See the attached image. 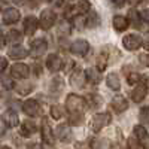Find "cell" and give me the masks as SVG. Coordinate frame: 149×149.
I'll return each mask as SVG.
<instances>
[{
    "instance_id": "cell-27",
    "label": "cell",
    "mask_w": 149,
    "mask_h": 149,
    "mask_svg": "<svg viewBox=\"0 0 149 149\" xmlns=\"http://www.w3.org/2000/svg\"><path fill=\"white\" fill-rule=\"evenodd\" d=\"M91 10V3L86 2V0H79V3L76 5V12L79 15H84V14H88Z\"/></svg>"
},
{
    "instance_id": "cell-28",
    "label": "cell",
    "mask_w": 149,
    "mask_h": 149,
    "mask_svg": "<svg viewBox=\"0 0 149 149\" xmlns=\"http://www.w3.org/2000/svg\"><path fill=\"white\" fill-rule=\"evenodd\" d=\"M31 90H33V85L30 82H22V84L17 85V93L19 95H27L29 93H31Z\"/></svg>"
},
{
    "instance_id": "cell-23",
    "label": "cell",
    "mask_w": 149,
    "mask_h": 149,
    "mask_svg": "<svg viewBox=\"0 0 149 149\" xmlns=\"http://www.w3.org/2000/svg\"><path fill=\"white\" fill-rule=\"evenodd\" d=\"M84 73H85V79L90 81L93 85H97L98 82H100V79H102V78H100V73H98L95 69H91V67H90V69H86Z\"/></svg>"
},
{
    "instance_id": "cell-9",
    "label": "cell",
    "mask_w": 149,
    "mask_h": 149,
    "mask_svg": "<svg viewBox=\"0 0 149 149\" xmlns=\"http://www.w3.org/2000/svg\"><path fill=\"white\" fill-rule=\"evenodd\" d=\"M85 82H86V79H85L84 70L76 67V69L72 72V74H70V85L74 86V88H84Z\"/></svg>"
},
{
    "instance_id": "cell-25",
    "label": "cell",
    "mask_w": 149,
    "mask_h": 149,
    "mask_svg": "<svg viewBox=\"0 0 149 149\" xmlns=\"http://www.w3.org/2000/svg\"><path fill=\"white\" fill-rule=\"evenodd\" d=\"M85 103H86V107L91 106V107L94 109V107H97V106H100L102 98H100V95H97V94H88V97L85 98Z\"/></svg>"
},
{
    "instance_id": "cell-35",
    "label": "cell",
    "mask_w": 149,
    "mask_h": 149,
    "mask_svg": "<svg viewBox=\"0 0 149 149\" xmlns=\"http://www.w3.org/2000/svg\"><path fill=\"white\" fill-rule=\"evenodd\" d=\"M2 84L6 90L14 88V81H12V76H9V74H2Z\"/></svg>"
},
{
    "instance_id": "cell-37",
    "label": "cell",
    "mask_w": 149,
    "mask_h": 149,
    "mask_svg": "<svg viewBox=\"0 0 149 149\" xmlns=\"http://www.w3.org/2000/svg\"><path fill=\"white\" fill-rule=\"evenodd\" d=\"M130 18L134 24V27L136 29H140V18H139V12H136V10H130Z\"/></svg>"
},
{
    "instance_id": "cell-24",
    "label": "cell",
    "mask_w": 149,
    "mask_h": 149,
    "mask_svg": "<svg viewBox=\"0 0 149 149\" xmlns=\"http://www.w3.org/2000/svg\"><path fill=\"white\" fill-rule=\"evenodd\" d=\"M91 148L93 149H110V142L107 139H94L91 140Z\"/></svg>"
},
{
    "instance_id": "cell-11",
    "label": "cell",
    "mask_w": 149,
    "mask_h": 149,
    "mask_svg": "<svg viewBox=\"0 0 149 149\" xmlns=\"http://www.w3.org/2000/svg\"><path fill=\"white\" fill-rule=\"evenodd\" d=\"M146 93H148V85H146V79H143L142 82L137 84V86L131 91V98L134 103H140L143 98L146 97Z\"/></svg>"
},
{
    "instance_id": "cell-7",
    "label": "cell",
    "mask_w": 149,
    "mask_h": 149,
    "mask_svg": "<svg viewBox=\"0 0 149 149\" xmlns=\"http://www.w3.org/2000/svg\"><path fill=\"white\" fill-rule=\"evenodd\" d=\"M122 45L125 46L127 51H136L142 46V37L137 34H127L122 39Z\"/></svg>"
},
{
    "instance_id": "cell-41",
    "label": "cell",
    "mask_w": 149,
    "mask_h": 149,
    "mask_svg": "<svg viewBox=\"0 0 149 149\" xmlns=\"http://www.w3.org/2000/svg\"><path fill=\"white\" fill-rule=\"evenodd\" d=\"M6 131H8L6 124L3 122V119H0V137H3V136L6 134Z\"/></svg>"
},
{
    "instance_id": "cell-32",
    "label": "cell",
    "mask_w": 149,
    "mask_h": 149,
    "mask_svg": "<svg viewBox=\"0 0 149 149\" xmlns=\"http://www.w3.org/2000/svg\"><path fill=\"white\" fill-rule=\"evenodd\" d=\"M69 124L70 125H82L84 124V115L82 113H70Z\"/></svg>"
},
{
    "instance_id": "cell-15",
    "label": "cell",
    "mask_w": 149,
    "mask_h": 149,
    "mask_svg": "<svg viewBox=\"0 0 149 149\" xmlns=\"http://www.w3.org/2000/svg\"><path fill=\"white\" fill-rule=\"evenodd\" d=\"M37 26H39V22H37V18L30 15L24 19V33L26 36H33L37 30Z\"/></svg>"
},
{
    "instance_id": "cell-10",
    "label": "cell",
    "mask_w": 149,
    "mask_h": 149,
    "mask_svg": "<svg viewBox=\"0 0 149 149\" xmlns=\"http://www.w3.org/2000/svg\"><path fill=\"white\" fill-rule=\"evenodd\" d=\"M42 140H43V143H46V145H49V146H52L54 143H55V136H54V133H52V128H51V125H49V122L43 118V121H42Z\"/></svg>"
},
{
    "instance_id": "cell-18",
    "label": "cell",
    "mask_w": 149,
    "mask_h": 149,
    "mask_svg": "<svg viewBox=\"0 0 149 149\" xmlns=\"http://www.w3.org/2000/svg\"><path fill=\"white\" fill-rule=\"evenodd\" d=\"M8 55L9 58L12 60H22V58H26L29 55V51L24 46H19V45H15V46H12L9 51H8Z\"/></svg>"
},
{
    "instance_id": "cell-45",
    "label": "cell",
    "mask_w": 149,
    "mask_h": 149,
    "mask_svg": "<svg viewBox=\"0 0 149 149\" xmlns=\"http://www.w3.org/2000/svg\"><path fill=\"white\" fill-rule=\"evenodd\" d=\"M5 43H6V37H5V34L2 31H0V49L5 48Z\"/></svg>"
},
{
    "instance_id": "cell-43",
    "label": "cell",
    "mask_w": 149,
    "mask_h": 149,
    "mask_svg": "<svg viewBox=\"0 0 149 149\" xmlns=\"http://www.w3.org/2000/svg\"><path fill=\"white\" fill-rule=\"evenodd\" d=\"M139 60H140V63H142L143 66L148 67V64H149V61H148V54H140V55H139Z\"/></svg>"
},
{
    "instance_id": "cell-6",
    "label": "cell",
    "mask_w": 149,
    "mask_h": 149,
    "mask_svg": "<svg viewBox=\"0 0 149 149\" xmlns=\"http://www.w3.org/2000/svg\"><path fill=\"white\" fill-rule=\"evenodd\" d=\"M88 51H90V43L86 40H84V39L74 40L70 46V52L78 55V57H85L86 54H88Z\"/></svg>"
},
{
    "instance_id": "cell-39",
    "label": "cell",
    "mask_w": 149,
    "mask_h": 149,
    "mask_svg": "<svg viewBox=\"0 0 149 149\" xmlns=\"http://www.w3.org/2000/svg\"><path fill=\"white\" fill-rule=\"evenodd\" d=\"M140 121H142L143 124L148 122V107H146V106L140 109Z\"/></svg>"
},
{
    "instance_id": "cell-1",
    "label": "cell",
    "mask_w": 149,
    "mask_h": 149,
    "mask_svg": "<svg viewBox=\"0 0 149 149\" xmlns=\"http://www.w3.org/2000/svg\"><path fill=\"white\" fill-rule=\"evenodd\" d=\"M66 107L70 113H84L86 109L85 98H82L76 94H69L66 98Z\"/></svg>"
},
{
    "instance_id": "cell-30",
    "label": "cell",
    "mask_w": 149,
    "mask_h": 149,
    "mask_svg": "<svg viewBox=\"0 0 149 149\" xmlns=\"http://www.w3.org/2000/svg\"><path fill=\"white\" fill-rule=\"evenodd\" d=\"M64 88V82H63V79H61V78H55V79H52V82H51V91L52 93H60L61 90H63Z\"/></svg>"
},
{
    "instance_id": "cell-8",
    "label": "cell",
    "mask_w": 149,
    "mask_h": 149,
    "mask_svg": "<svg viewBox=\"0 0 149 149\" xmlns=\"http://www.w3.org/2000/svg\"><path fill=\"white\" fill-rule=\"evenodd\" d=\"M10 76L18 79H26L30 76V67L24 63H15L10 67Z\"/></svg>"
},
{
    "instance_id": "cell-19",
    "label": "cell",
    "mask_w": 149,
    "mask_h": 149,
    "mask_svg": "<svg viewBox=\"0 0 149 149\" xmlns=\"http://www.w3.org/2000/svg\"><path fill=\"white\" fill-rule=\"evenodd\" d=\"M112 22H113V29L116 31H125L130 26L128 18H125L124 15H115L113 19H112Z\"/></svg>"
},
{
    "instance_id": "cell-46",
    "label": "cell",
    "mask_w": 149,
    "mask_h": 149,
    "mask_svg": "<svg viewBox=\"0 0 149 149\" xmlns=\"http://www.w3.org/2000/svg\"><path fill=\"white\" fill-rule=\"evenodd\" d=\"M2 149H10V148H8V146H5V148H2Z\"/></svg>"
},
{
    "instance_id": "cell-21",
    "label": "cell",
    "mask_w": 149,
    "mask_h": 149,
    "mask_svg": "<svg viewBox=\"0 0 149 149\" xmlns=\"http://www.w3.org/2000/svg\"><path fill=\"white\" fill-rule=\"evenodd\" d=\"M57 137L61 140V142H69L72 139V131L67 125L61 124V125L57 127Z\"/></svg>"
},
{
    "instance_id": "cell-2",
    "label": "cell",
    "mask_w": 149,
    "mask_h": 149,
    "mask_svg": "<svg viewBox=\"0 0 149 149\" xmlns=\"http://www.w3.org/2000/svg\"><path fill=\"white\" fill-rule=\"evenodd\" d=\"M110 124V113L107 112H102V113H95L91 119V130L94 133L102 131L104 127H107Z\"/></svg>"
},
{
    "instance_id": "cell-40",
    "label": "cell",
    "mask_w": 149,
    "mask_h": 149,
    "mask_svg": "<svg viewBox=\"0 0 149 149\" xmlns=\"http://www.w3.org/2000/svg\"><path fill=\"white\" fill-rule=\"evenodd\" d=\"M128 148H130V149H139L140 146H139L137 140H136L134 137H130V139H128Z\"/></svg>"
},
{
    "instance_id": "cell-44",
    "label": "cell",
    "mask_w": 149,
    "mask_h": 149,
    "mask_svg": "<svg viewBox=\"0 0 149 149\" xmlns=\"http://www.w3.org/2000/svg\"><path fill=\"white\" fill-rule=\"evenodd\" d=\"M27 149H43V146L40 145V143H29L27 145Z\"/></svg>"
},
{
    "instance_id": "cell-4",
    "label": "cell",
    "mask_w": 149,
    "mask_h": 149,
    "mask_svg": "<svg viewBox=\"0 0 149 149\" xmlns=\"http://www.w3.org/2000/svg\"><path fill=\"white\" fill-rule=\"evenodd\" d=\"M22 110L24 113H26L27 116H39L42 115V109H40V104L37 103V100H34V98H29V100H26L22 103Z\"/></svg>"
},
{
    "instance_id": "cell-12",
    "label": "cell",
    "mask_w": 149,
    "mask_h": 149,
    "mask_svg": "<svg viewBox=\"0 0 149 149\" xmlns=\"http://www.w3.org/2000/svg\"><path fill=\"white\" fill-rule=\"evenodd\" d=\"M61 66H63V63H61V58L57 55V54H49L48 58H46V69L49 72H52V73H57Z\"/></svg>"
},
{
    "instance_id": "cell-22",
    "label": "cell",
    "mask_w": 149,
    "mask_h": 149,
    "mask_svg": "<svg viewBox=\"0 0 149 149\" xmlns=\"http://www.w3.org/2000/svg\"><path fill=\"white\" fill-rule=\"evenodd\" d=\"M106 84L113 91H119V88H121V81H119V76L116 73H109L106 78Z\"/></svg>"
},
{
    "instance_id": "cell-34",
    "label": "cell",
    "mask_w": 149,
    "mask_h": 149,
    "mask_svg": "<svg viewBox=\"0 0 149 149\" xmlns=\"http://www.w3.org/2000/svg\"><path fill=\"white\" fill-rule=\"evenodd\" d=\"M51 116L54 119H60L61 116H63V107H61L60 104H54L51 107Z\"/></svg>"
},
{
    "instance_id": "cell-17",
    "label": "cell",
    "mask_w": 149,
    "mask_h": 149,
    "mask_svg": "<svg viewBox=\"0 0 149 149\" xmlns=\"http://www.w3.org/2000/svg\"><path fill=\"white\" fill-rule=\"evenodd\" d=\"M110 106H112V109H113L116 113H121V112L128 109V102H127V98L124 95H116L113 100H112Z\"/></svg>"
},
{
    "instance_id": "cell-31",
    "label": "cell",
    "mask_w": 149,
    "mask_h": 149,
    "mask_svg": "<svg viewBox=\"0 0 149 149\" xmlns=\"http://www.w3.org/2000/svg\"><path fill=\"white\" fill-rule=\"evenodd\" d=\"M21 39H22V36L18 30H10L8 33V42H10V43H19Z\"/></svg>"
},
{
    "instance_id": "cell-5",
    "label": "cell",
    "mask_w": 149,
    "mask_h": 149,
    "mask_svg": "<svg viewBox=\"0 0 149 149\" xmlns=\"http://www.w3.org/2000/svg\"><path fill=\"white\" fill-rule=\"evenodd\" d=\"M30 46H31V57L34 58H39L42 57L45 52H46V49H48V42L45 39H42V37H39V39H33L30 42Z\"/></svg>"
},
{
    "instance_id": "cell-14",
    "label": "cell",
    "mask_w": 149,
    "mask_h": 149,
    "mask_svg": "<svg viewBox=\"0 0 149 149\" xmlns=\"http://www.w3.org/2000/svg\"><path fill=\"white\" fill-rule=\"evenodd\" d=\"M21 17V12L17 8H8L3 12V22L5 24H15Z\"/></svg>"
},
{
    "instance_id": "cell-20",
    "label": "cell",
    "mask_w": 149,
    "mask_h": 149,
    "mask_svg": "<svg viewBox=\"0 0 149 149\" xmlns=\"http://www.w3.org/2000/svg\"><path fill=\"white\" fill-rule=\"evenodd\" d=\"M2 119L6 124V127H17L18 124H19L18 115H17V112H14V110H6L5 113H3V118Z\"/></svg>"
},
{
    "instance_id": "cell-16",
    "label": "cell",
    "mask_w": 149,
    "mask_h": 149,
    "mask_svg": "<svg viewBox=\"0 0 149 149\" xmlns=\"http://www.w3.org/2000/svg\"><path fill=\"white\" fill-rule=\"evenodd\" d=\"M36 131H37V127H36L34 121H31V119H26V121L21 124L19 134L24 136V137H30V136H33Z\"/></svg>"
},
{
    "instance_id": "cell-36",
    "label": "cell",
    "mask_w": 149,
    "mask_h": 149,
    "mask_svg": "<svg viewBox=\"0 0 149 149\" xmlns=\"http://www.w3.org/2000/svg\"><path fill=\"white\" fill-rule=\"evenodd\" d=\"M70 33V24H67L66 21H63L58 26V34L60 36H67Z\"/></svg>"
},
{
    "instance_id": "cell-38",
    "label": "cell",
    "mask_w": 149,
    "mask_h": 149,
    "mask_svg": "<svg viewBox=\"0 0 149 149\" xmlns=\"http://www.w3.org/2000/svg\"><path fill=\"white\" fill-rule=\"evenodd\" d=\"M72 22H73V26L76 27V29H84L85 18H84V17H74V18L72 19Z\"/></svg>"
},
{
    "instance_id": "cell-42",
    "label": "cell",
    "mask_w": 149,
    "mask_h": 149,
    "mask_svg": "<svg viewBox=\"0 0 149 149\" xmlns=\"http://www.w3.org/2000/svg\"><path fill=\"white\" fill-rule=\"evenodd\" d=\"M6 67H8V60L5 57H0V73H2Z\"/></svg>"
},
{
    "instance_id": "cell-13",
    "label": "cell",
    "mask_w": 149,
    "mask_h": 149,
    "mask_svg": "<svg viewBox=\"0 0 149 149\" xmlns=\"http://www.w3.org/2000/svg\"><path fill=\"white\" fill-rule=\"evenodd\" d=\"M134 139L137 140L139 146L142 145L143 148H148V131L143 125H136L134 127Z\"/></svg>"
},
{
    "instance_id": "cell-3",
    "label": "cell",
    "mask_w": 149,
    "mask_h": 149,
    "mask_svg": "<svg viewBox=\"0 0 149 149\" xmlns=\"http://www.w3.org/2000/svg\"><path fill=\"white\" fill-rule=\"evenodd\" d=\"M55 19H57V14L54 10L43 9L42 14H40V19L37 22H39V26L42 27V30H49L55 24Z\"/></svg>"
},
{
    "instance_id": "cell-29",
    "label": "cell",
    "mask_w": 149,
    "mask_h": 149,
    "mask_svg": "<svg viewBox=\"0 0 149 149\" xmlns=\"http://www.w3.org/2000/svg\"><path fill=\"white\" fill-rule=\"evenodd\" d=\"M85 24L88 27H97L98 24H100V17L97 15V12H91V15L88 17V19H85Z\"/></svg>"
},
{
    "instance_id": "cell-26",
    "label": "cell",
    "mask_w": 149,
    "mask_h": 149,
    "mask_svg": "<svg viewBox=\"0 0 149 149\" xmlns=\"http://www.w3.org/2000/svg\"><path fill=\"white\" fill-rule=\"evenodd\" d=\"M107 58H109V55L106 54V52H102L100 55L97 57V72L100 73V72H103L104 69H106V66H107Z\"/></svg>"
},
{
    "instance_id": "cell-33",
    "label": "cell",
    "mask_w": 149,
    "mask_h": 149,
    "mask_svg": "<svg viewBox=\"0 0 149 149\" xmlns=\"http://www.w3.org/2000/svg\"><path fill=\"white\" fill-rule=\"evenodd\" d=\"M127 74V81L130 85H134V84H139L140 82V74L137 72H130V73H125Z\"/></svg>"
}]
</instances>
